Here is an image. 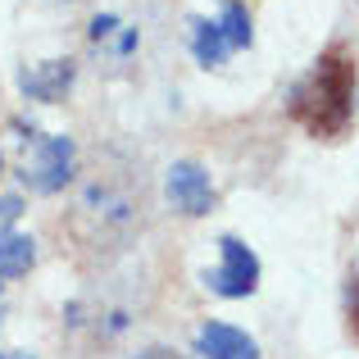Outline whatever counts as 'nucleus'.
Wrapping results in <instances>:
<instances>
[{
	"mask_svg": "<svg viewBox=\"0 0 359 359\" xmlns=\"http://www.w3.org/2000/svg\"><path fill=\"white\" fill-rule=\"evenodd\" d=\"M355 91H359V64L346 41H332L314 60V69L291 87V118L318 141H337L355 123Z\"/></svg>",
	"mask_w": 359,
	"mask_h": 359,
	"instance_id": "obj_1",
	"label": "nucleus"
},
{
	"mask_svg": "<svg viewBox=\"0 0 359 359\" xmlns=\"http://www.w3.org/2000/svg\"><path fill=\"white\" fill-rule=\"evenodd\" d=\"M32 159H23V182L32 191H60L73 177V141L69 137H27Z\"/></svg>",
	"mask_w": 359,
	"mask_h": 359,
	"instance_id": "obj_2",
	"label": "nucleus"
},
{
	"mask_svg": "<svg viewBox=\"0 0 359 359\" xmlns=\"http://www.w3.org/2000/svg\"><path fill=\"white\" fill-rule=\"evenodd\" d=\"M219 250H223V264L205 278V287H210L214 296H228V300L250 296V291L259 287V259H255V250L241 237H223Z\"/></svg>",
	"mask_w": 359,
	"mask_h": 359,
	"instance_id": "obj_3",
	"label": "nucleus"
},
{
	"mask_svg": "<svg viewBox=\"0 0 359 359\" xmlns=\"http://www.w3.org/2000/svg\"><path fill=\"white\" fill-rule=\"evenodd\" d=\"M164 191H168V201H173L182 214H191V219H201V214L214 210V182H210V173H205L201 164H191V159H182V164L168 168Z\"/></svg>",
	"mask_w": 359,
	"mask_h": 359,
	"instance_id": "obj_4",
	"label": "nucleus"
},
{
	"mask_svg": "<svg viewBox=\"0 0 359 359\" xmlns=\"http://www.w3.org/2000/svg\"><path fill=\"white\" fill-rule=\"evenodd\" d=\"M73 60H46V64H32V69L18 73V87L27 91V100H46V105H55V100L69 96L73 87Z\"/></svg>",
	"mask_w": 359,
	"mask_h": 359,
	"instance_id": "obj_5",
	"label": "nucleus"
},
{
	"mask_svg": "<svg viewBox=\"0 0 359 359\" xmlns=\"http://www.w3.org/2000/svg\"><path fill=\"white\" fill-rule=\"evenodd\" d=\"M196 351L205 359H259V346L232 323H205L196 332Z\"/></svg>",
	"mask_w": 359,
	"mask_h": 359,
	"instance_id": "obj_6",
	"label": "nucleus"
},
{
	"mask_svg": "<svg viewBox=\"0 0 359 359\" xmlns=\"http://www.w3.org/2000/svg\"><path fill=\"white\" fill-rule=\"evenodd\" d=\"M191 55L205 64V69H214V64H223L232 55V46H228V36H223L219 18H196V23H191Z\"/></svg>",
	"mask_w": 359,
	"mask_h": 359,
	"instance_id": "obj_7",
	"label": "nucleus"
},
{
	"mask_svg": "<svg viewBox=\"0 0 359 359\" xmlns=\"http://www.w3.org/2000/svg\"><path fill=\"white\" fill-rule=\"evenodd\" d=\"M32 264H36V241L32 237H23V232H5V237H0V282L23 278Z\"/></svg>",
	"mask_w": 359,
	"mask_h": 359,
	"instance_id": "obj_8",
	"label": "nucleus"
},
{
	"mask_svg": "<svg viewBox=\"0 0 359 359\" xmlns=\"http://www.w3.org/2000/svg\"><path fill=\"white\" fill-rule=\"evenodd\" d=\"M219 27H223V36H228L232 50H245V46L255 41V32H250V14H245V5H237V0H228V5H223Z\"/></svg>",
	"mask_w": 359,
	"mask_h": 359,
	"instance_id": "obj_9",
	"label": "nucleus"
},
{
	"mask_svg": "<svg viewBox=\"0 0 359 359\" xmlns=\"http://www.w3.org/2000/svg\"><path fill=\"white\" fill-rule=\"evenodd\" d=\"M346 327H351V337L359 341V273L351 278V287H346Z\"/></svg>",
	"mask_w": 359,
	"mask_h": 359,
	"instance_id": "obj_10",
	"label": "nucleus"
},
{
	"mask_svg": "<svg viewBox=\"0 0 359 359\" xmlns=\"http://www.w3.org/2000/svg\"><path fill=\"white\" fill-rule=\"evenodd\" d=\"M18 214H23V201H18V196H0V237H5V228Z\"/></svg>",
	"mask_w": 359,
	"mask_h": 359,
	"instance_id": "obj_11",
	"label": "nucleus"
},
{
	"mask_svg": "<svg viewBox=\"0 0 359 359\" xmlns=\"http://www.w3.org/2000/svg\"><path fill=\"white\" fill-rule=\"evenodd\" d=\"M137 359H177V355L164 351V346H155V351H146V355H137Z\"/></svg>",
	"mask_w": 359,
	"mask_h": 359,
	"instance_id": "obj_12",
	"label": "nucleus"
},
{
	"mask_svg": "<svg viewBox=\"0 0 359 359\" xmlns=\"http://www.w3.org/2000/svg\"><path fill=\"white\" fill-rule=\"evenodd\" d=\"M0 359H27V355H0Z\"/></svg>",
	"mask_w": 359,
	"mask_h": 359,
	"instance_id": "obj_13",
	"label": "nucleus"
},
{
	"mask_svg": "<svg viewBox=\"0 0 359 359\" xmlns=\"http://www.w3.org/2000/svg\"><path fill=\"white\" fill-rule=\"evenodd\" d=\"M0 314H5V296H0Z\"/></svg>",
	"mask_w": 359,
	"mask_h": 359,
	"instance_id": "obj_14",
	"label": "nucleus"
}]
</instances>
